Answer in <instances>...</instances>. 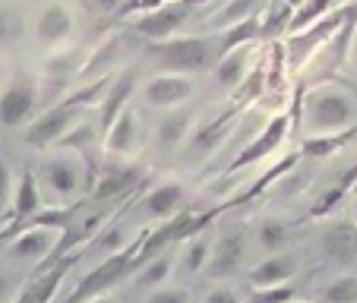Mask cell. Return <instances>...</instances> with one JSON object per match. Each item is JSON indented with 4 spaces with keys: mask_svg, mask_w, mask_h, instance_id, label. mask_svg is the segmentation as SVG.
<instances>
[{
    "mask_svg": "<svg viewBox=\"0 0 357 303\" xmlns=\"http://www.w3.org/2000/svg\"><path fill=\"white\" fill-rule=\"evenodd\" d=\"M228 54L225 32L212 35H174L168 41L149 45V61L165 73H206L215 70V63Z\"/></svg>",
    "mask_w": 357,
    "mask_h": 303,
    "instance_id": "cell-1",
    "label": "cell"
},
{
    "mask_svg": "<svg viewBox=\"0 0 357 303\" xmlns=\"http://www.w3.org/2000/svg\"><path fill=\"white\" fill-rule=\"evenodd\" d=\"M92 98H101V82H92V86H82L76 92H70L67 98H61L57 104L45 108L38 117H32L26 127V146L32 148H51L76 127L79 114L92 104Z\"/></svg>",
    "mask_w": 357,
    "mask_h": 303,
    "instance_id": "cell-2",
    "label": "cell"
},
{
    "mask_svg": "<svg viewBox=\"0 0 357 303\" xmlns=\"http://www.w3.org/2000/svg\"><path fill=\"white\" fill-rule=\"evenodd\" d=\"M301 123L310 136H326L348 130L354 123V95L342 86H313L310 92H301Z\"/></svg>",
    "mask_w": 357,
    "mask_h": 303,
    "instance_id": "cell-3",
    "label": "cell"
},
{
    "mask_svg": "<svg viewBox=\"0 0 357 303\" xmlns=\"http://www.w3.org/2000/svg\"><path fill=\"white\" fill-rule=\"evenodd\" d=\"M139 249H142V237H136L130 247H123V249H117V253H111V256H105L95 269H89L86 275L79 278V284L70 290V297L63 303H86V300H92V297L108 294L111 288H117V284L127 281V278H133L136 272L142 269Z\"/></svg>",
    "mask_w": 357,
    "mask_h": 303,
    "instance_id": "cell-4",
    "label": "cell"
},
{
    "mask_svg": "<svg viewBox=\"0 0 357 303\" xmlns=\"http://www.w3.org/2000/svg\"><path fill=\"white\" fill-rule=\"evenodd\" d=\"M35 104H38V82H35V76L20 73L0 92V127L13 130L29 123L35 114Z\"/></svg>",
    "mask_w": 357,
    "mask_h": 303,
    "instance_id": "cell-5",
    "label": "cell"
},
{
    "mask_svg": "<svg viewBox=\"0 0 357 303\" xmlns=\"http://www.w3.org/2000/svg\"><path fill=\"white\" fill-rule=\"evenodd\" d=\"M291 123H294V117H288V114H275V117H272V121L263 127V133H259L253 142H247V146H243L241 152L234 155V162L228 164V174H237V171L250 168V164L263 162L266 155L278 152V148H282V142H284V136H288V130H291Z\"/></svg>",
    "mask_w": 357,
    "mask_h": 303,
    "instance_id": "cell-6",
    "label": "cell"
},
{
    "mask_svg": "<svg viewBox=\"0 0 357 303\" xmlns=\"http://www.w3.org/2000/svg\"><path fill=\"white\" fill-rule=\"evenodd\" d=\"M196 92L193 79L183 73H162L155 79H149L142 86V101H146L149 108L155 111H171V108H181L187 104L190 95Z\"/></svg>",
    "mask_w": 357,
    "mask_h": 303,
    "instance_id": "cell-7",
    "label": "cell"
},
{
    "mask_svg": "<svg viewBox=\"0 0 357 303\" xmlns=\"http://www.w3.org/2000/svg\"><path fill=\"white\" fill-rule=\"evenodd\" d=\"M247 231L241 224H231L228 231L218 234L212 243V259H209V275L212 278H231L247 259Z\"/></svg>",
    "mask_w": 357,
    "mask_h": 303,
    "instance_id": "cell-8",
    "label": "cell"
},
{
    "mask_svg": "<svg viewBox=\"0 0 357 303\" xmlns=\"http://www.w3.org/2000/svg\"><path fill=\"white\" fill-rule=\"evenodd\" d=\"M190 10L193 7H190L187 0H174V3L149 10V13H142L139 20H136V32L149 41H168V38H174L177 29L190 20Z\"/></svg>",
    "mask_w": 357,
    "mask_h": 303,
    "instance_id": "cell-9",
    "label": "cell"
},
{
    "mask_svg": "<svg viewBox=\"0 0 357 303\" xmlns=\"http://www.w3.org/2000/svg\"><path fill=\"white\" fill-rule=\"evenodd\" d=\"M76 29V16L67 3H47L41 7V13L35 16L32 22V32H35V41L45 47H54V45H63V41L73 35Z\"/></svg>",
    "mask_w": 357,
    "mask_h": 303,
    "instance_id": "cell-10",
    "label": "cell"
},
{
    "mask_svg": "<svg viewBox=\"0 0 357 303\" xmlns=\"http://www.w3.org/2000/svg\"><path fill=\"white\" fill-rule=\"evenodd\" d=\"M41 177L61 199H70L79 193L82 180H86V168H82L79 155H51L41 168Z\"/></svg>",
    "mask_w": 357,
    "mask_h": 303,
    "instance_id": "cell-11",
    "label": "cell"
},
{
    "mask_svg": "<svg viewBox=\"0 0 357 303\" xmlns=\"http://www.w3.org/2000/svg\"><path fill=\"white\" fill-rule=\"evenodd\" d=\"M76 259H79V253H73V256L61 259V263H54V265H47V269H38V275H35L32 281L20 290V294H16L13 303H51L54 300V294L61 290L67 272L76 265Z\"/></svg>",
    "mask_w": 357,
    "mask_h": 303,
    "instance_id": "cell-12",
    "label": "cell"
},
{
    "mask_svg": "<svg viewBox=\"0 0 357 303\" xmlns=\"http://www.w3.org/2000/svg\"><path fill=\"white\" fill-rule=\"evenodd\" d=\"M319 253L332 263H348L357 256V222L354 218H342V222H329L319 234Z\"/></svg>",
    "mask_w": 357,
    "mask_h": 303,
    "instance_id": "cell-13",
    "label": "cell"
},
{
    "mask_svg": "<svg viewBox=\"0 0 357 303\" xmlns=\"http://www.w3.org/2000/svg\"><path fill=\"white\" fill-rule=\"evenodd\" d=\"M142 174L139 168H130V164H114V168H108L105 174L95 180L92 193H89V202L92 205H101V202H111V199H121V196L133 193L136 187H139Z\"/></svg>",
    "mask_w": 357,
    "mask_h": 303,
    "instance_id": "cell-14",
    "label": "cell"
},
{
    "mask_svg": "<svg viewBox=\"0 0 357 303\" xmlns=\"http://www.w3.org/2000/svg\"><path fill=\"white\" fill-rule=\"evenodd\" d=\"M253 51H257V47H253V41H243V45L231 47L228 54L215 63V70H212L218 86L237 92V88L243 86V79L253 73Z\"/></svg>",
    "mask_w": 357,
    "mask_h": 303,
    "instance_id": "cell-15",
    "label": "cell"
},
{
    "mask_svg": "<svg viewBox=\"0 0 357 303\" xmlns=\"http://www.w3.org/2000/svg\"><path fill=\"white\" fill-rule=\"evenodd\" d=\"M136 92V73H121L114 82L108 86V92L101 95V123H98V136H105L111 130V123L130 108V98Z\"/></svg>",
    "mask_w": 357,
    "mask_h": 303,
    "instance_id": "cell-16",
    "label": "cell"
},
{
    "mask_svg": "<svg viewBox=\"0 0 357 303\" xmlns=\"http://www.w3.org/2000/svg\"><path fill=\"white\" fill-rule=\"evenodd\" d=\"M193 111L181 108H171V111H162V117L155 121V142L171 152V148H181L183 142L193 136Z\"/></svg>",
    "mask_w": 357,
    "mask_h": 303,
    "instance_id": "cell-17",
    "label": "cell"
},
{
    "mask_svg": "<svg viewBox=\"0 0 357 303\" xmlns=\"http://www.w3.org/2000/svg\"><path fill=\"white\" fill-rule=\"evenodd\" d=\"M10 212H13V224H10V228H13L16 234L41 212V189H38V180H35L32 171H26V174L20 177V183H16Z\"/></svg>",
    "mask_w": 357,
    "mask_h": 303,
    "instance_id": "cell-18",
    "label": "cell"
},
{
    "mask_svg": "<svg viewBox=\"0 0 357 303\" xmlns=\"http://www.w3.org/2000/svg\"><path fill=\"white\" fill-rule=\"evenodd\" d=\"M57 234H61V231H51V228H22L20 234L13 237V243H10V253H13L16 259H38L41 263V259L54 249Z\"/></svg>",
    "mask_w": 357,
    "mask_h": 303,
    "instance_id": "cell-19",
    "label": "cell"
},
{
    "mask_svg": "<svg viewBox=\"0 0 357 303\" xmlns=\"http://www.w3.org/2000/svg\"><path fill=\"white\" fill-rule=\"evenodd\" d=\"M181 205H183L181 183H162V187H155L146 199H142V215L152 218V222H168V218H174L177 212H183Z\"/></svg>",
    "mask_w": 357,
    "mask_h": 303,
    "instance_id": "cell-20",
    "label": "cell"
},
{
    "mask_svg": "<svg viewBox=\"0 0 357 303\" xmlns=\"http://www.w3.org/2000/svg\"><path fill=\"white\" fill-rule=\"evenodd\" d=\"M136 142H139V123H136V114L130 108L111 123L108 133L101 136V146L111 155H130L136 148Z\"/></svg>",
    "mask_w": 357,
    "mask_h": 303,
    "instance_id": "cell-21",
    "label": "cell"
},
{
    "mask_svg": "<svg viewBox=\"0 0 357 303\" xmlns=\"http://www.w3.org/2000/svg\"><path fill=\"white\" fill-rule=\"evenodd\" d=\"M297 269V259L291 256V253H272V256H266L263 263L257 265V269L250 272V284L253 288H272V284H284L291 275H294Z\"/></svg>",
    "mask_w": 357,
    "mask_h": 303,
    "instance_id": "cell-22",
    "label": "cell"
},
{
    "mask_svg": "<svg viewBox=\"0 0 357 303\" xmlns=\"http://www.w3.org/2000/svg\"><path fill=\"white\" fill-rule=\"evenodd\" d=\"M357 139V123L348 130H338V133H326V136H310V139L303 142V155L307 158H326V155H335L342 152L344 146Z\"/></svg>",
    "mask_w": 357,
    "mask_h": 303,
    "instance_id": "cell-23",
    "label": "cell"
},
{
    "mask_svg": "<svg viewBox=\"0 0 357 303\" xmlns=\"http://www.w3.org/2000/svg\"><path fill=\"white\" fill-rule=\"evenodd\" d=\"M231 121H234V114H222V117H215L212 123L199 127V130H196V136H193V142L187 146V152H190V155H209L212 148H215L218 142L228 136Z\"/></svg>",
    "mask_w": 357,
    "mask_h": 303,
    "instance_id": "cell-24",
    "label": "cell"
},
{
    "mask_svg": "<svg viewBox=\"0 0 357 303\" xmlns=\"http://www.w3.org/2000/svg\"><path fill=\"white\" fill-rule=\"evenodd\" d=\"M338 3H342V0H303V3H297L294 20H291L288 32L297 35V32H303V29H310L313 22H319L323 16L335 13Z\"/></svg>",
    "mask_w": 357,
    "mask_h": 303,
    "instance_id": "cell-25",
    "label": "cell"
},
{
    "mask_svg": "<svg viewBox=\"0 0 357 303\" xmlns=\"http://www.w3.org/2000/svg\"><path fill=\"white\" fill-rule=\"evenodd\" d=\"M171 269H174V256H171V249L168 253H158V256H152L149 263H142V269L136 272V288H162L165 281L171 278Z\"/></svg>",
    "mask_w": 357,
    "mask_h": 303,
    "instance_id": "cell-26",
    "label": "cell"
},
{
    "mask_svg": "<svg viewBox=\"0 0 357 303\" xmlns=\"http://www.w3.org/2000/svg\"><path fill=\"white\" fill-rule=\"evenodd\" d=\"M209 259H212V243H209V237L202 234V231L183 240V269H187L190 275L209 269Z\"/></svg>",
    "mask_w": 357,
    "mask_h": 303,
    "instance_id": "cell-27",
    "label": "cell"
},
{
    "mask_svg": "<svg viewBox=\"0 0 357 303\" xmlns=\"http://www.w3.org/2000/svg\"><path fill=\"white\" fill-rule=\"evenodd\" d=\"M263 3L266 0H234L228 10H222V13L212 20V26H215V32H225V29L237 26V22H243V20H253V13H257Z\"/></svg>",
    "mask_w": 357,
    "mask_h": 303,
    "instance_id": "cell-28",
    "label": "cell"
},
{
    "mask_svg": "<svg viewBox=\"0 0 357 303\" xmlns=\"http://www.w3.org/2000/svg\"><path fill=\"white\" fill-rule=\"evenodd\" d=\"M294 10H297V0H275V3L269 7V13H266V20H259L263 22V32L266 35L288 32L291 20H294Z\"/></svg>",
    "mask_w": 357,
    "mask_h": 303,
    "instance_id": "cell-29",
    "label": "cell"
},
{
    "mask_svg": "<svg viewBox=\"0 0 357 303\" xmlns=\"http://www.w3.org/2000/svg\"><path fill=\"white\" fill-rule=\"evenodd\" d=\"M288 240V224L278 222V218H263L257 228V243L266 249V253H278Z\"/></svg>",
    "mask_w": 357,
    "mask_h": 303,
    "instance_id": "cell-30",
    "label": "cell"
},
{
    "mask_svg": "<svg viewBox=\"0 0 357 303\" xmlns=\"http://www.w3.org/2000/svg\"><path fill=\"white\" fill-rule=\"evenodd\" d=\"M323 303H357V275H344L338 281H332L329 288H323L319 294Z\"/></svg>",
    "mask_w": 357,
    "mask_h": 303,
    "instance_id": "cell-31",
    "label": "cell"
},
{
    "mask_svg": "<svg viewBox=\"0 0 357 303\" xmlns=\"http://www.w3.org/2000/svg\"><path fill=\"white\" fill-rule=\"evenodd\" d=\"M294 284L284 281V284H272V288H253L250 294V303H291L294 300Z\"/></svg>",
    "mask_w": 357,
    "mask_h": 303,
    "instance_id": "cell-32",
    "label": "cell"
},
{
    "mask_svg": "<svg viewBox=\"0 0 357 303\" xmlns=\"http://www.w3.org/2000/svg\"><path fill=\"white\" fill-rule=\"evenodd\" d=\"M13 174H10V168H7V162L0 158V215L13 205Z\"/></svg>",
    "mask_w": 357,
    "mask_h": 303,
    "instance_id": "cell-33",
    "label": "cell"
},
{
    "mask_svg": "<svg viewBox=\"0 0 357 303\" xmlns=\"http://www.w3.org/2000/svg\"><path fill=\"white\" fill-rule=\"evenodd\" d=\"M146 303H190V294L183 288H155Z\"/></svg>",
    "mask_w": 357,
    "mask_h": 303,
    "instance_id": "cell-34",
    "label": "cell"
},
{
    "mask_svg": "<svg viewBox=\"0 0 357 303\" xmlns=\"http://www.w3.org/2000/svg\"><path fill=\"white\" fill-rule=\"evenodd\" d=\"M127 0H82V7L95 16H111V13H121Z\"/></svg>",
    "mask_w": 357,
    "mask_h": 303,
    "instance_id": "cell-35",
    "label": "cell"
},
{
    "mask_svg": "<svg viewBox=\"0 0 357 303\" xmlns=\"http://www.w3.org/2000/svg\"><path fill=\"white\" fill-rule=\"evenodd\" d=\"M202 303H241V297H237L234 288H228V284H218V288H212L209 294H206V300Z\"/></svg>",
    "mask_w": 357,
    "mask_h": 303,
    "instance_id": "cell-36",
    "label": "cell"
},
{
    "mask_svg": "<svg viewBox=\"0 0 357 303\" xmlns=\"http://www.w3.org/2000/svg\"><path fill=\"white\" fill-rule=\"evenodd\" d=\"M3 300H7V278L0 275V303H3Z\"/></svg>",
    "mask_w": 357,
    "mask_h": 303,
    "instance_id": "cell-37",
    "label": "cell"
},
{
    "mask_svg": "<svg viewBox=\"0 0 357 303\" xmlns=\"http://www.w3.org/2000/svg\"><path fill=\"white\" fill-rule=\"evenodd\" d=\"M10 237H16V231H13V228H3V231H0V243L10 240Z\"/></svg>",
    "mask_w": 357,
    "mask_h": 303,
    "instance_id": "cell-38",
    "label": "cell"
},
{
    "mask_svg": "<svg viewBox=\"0 0 357 303\" xmlns=\"http://www.w3.org/2000/svg\"><path fill=\"white\" fill-rule=\"evenodd\" d=\"M86 303H114V300H111L108 294H101V297H92V300H86Z\"/></svg>",
    "mask_w": 357,
    "mask_h": 303,
    "instance_id": "cell-39",
    "label": "cell"
},
{
    "mask_svg": "<svg viewBox=\"0 0 357 303\" xmlns=\"http://www.w3.org/2000/svg\"><path fill=\"white\" fill-rule=\"evenodd\" d=\"M190 7H202V3H209V0H187Z\"/></svg>",
    "mask_w": 357,
    "mask_h": 303,
    "instance_id": "cell-40",
    "label": "cell"
},
{
    "mask_svg": "<svg viewBox=\"0 0 357 303\" xmlns=\"http://www.w3.org/2000/svg\"><path fill=\"white\" fill-rule=\"evenodd\" d=\"M0 86H3V63H0ZM0 92H3V88H0Z\"/></svg>",
    "mask_w": 357,
    "mask_h": 303,
    "instance_id": "cell-41",
    "label": "cell"
},
{
    "mask_svg": "<svg viewBox=\"0 0 357 303\" xmlns=\"http://www.w3.org/2000/svg\"><path fill=\"white\" fill-rule=\"evenodd\" d=\"M354 222H357V199H354Z\"/></svg>",
    "mask_w": 357,
    "mask_h": 303,
    "instance_id": "cell-42",
    "label": "cell"
}]
</instances>
